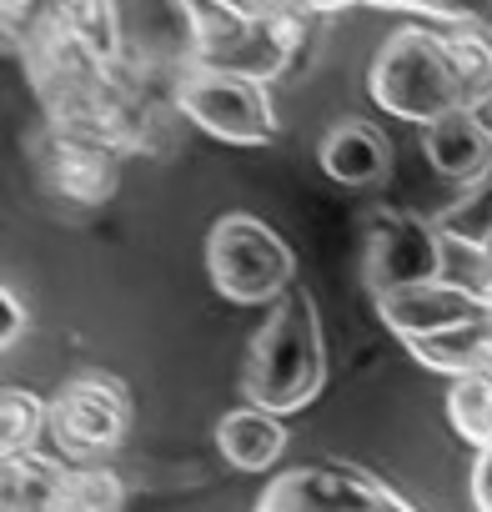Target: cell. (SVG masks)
<instances>
[{
	"mask_svg": "<svg viewBox=\"0 0 492 512\" xmlns=\"http://www.w3.org/2000/svg\"><path fill=\"white\" fill-rule=\"evenodd\" d=\"M422 156L442 181L472 186L492 171V116L487 111H457L422 131Z\"/></svg>",
	"mask_w": 492,
	"mask_h": 512,
	"instance_id": "7c38bea8",
	"label": "cell"
},
{
	"mask_svg": "<svg viewBox=\"0 0 492 512\" xmlns=\"http://www.w3.org/2000/svg\"><path fill=\"white\" fill-rule=\"evenodd\" d=\"M387 141H382V131L372 126V121H362V116H347V121H337L327 136H322V146H317V166L337 181V186H377L382 176H387Z\"/></svg>",
	"mask_w": 492,
	"mask_h": 512,
	"instance_id": "5bb4252c",
	"label": "cell"
},
{
	"mask_svg": "<svg viewBox=\"0 0 492 512\" xmlns=\"http://www.w3.org/2000/svg\"><path fill=\"white\" fill-rule=\"evenodd\" d=\"M31 156H36L46 191L71 206H101L106 196H116L121 151L106 141H91V136H76V131H61L46 121L41 136L31 141Z\"/></svg>",
	"mask_w": 492,
	"mask_h": 512,
	"instance_id": "30bf717a",
	"label": "cell"
},
{
	"mask_svg": "<svg viewBox=\"0 0 492 512\" xmlns=\"http://www.w3.org/2000/svg\"><path fill=\"white\" fill-rule=\"evenodd\" d=\"M216 447L236 472H272L287 452V422L267 407L241 402L216 422Z\"/></svg>",
	"mask_w": 492,
	"mask_h": 512,
	"instance_id": "4fadbf2b",
	"label": "cell"
},
{
	"mask_svg": "<svg viewBox=\"0 0 492 512\" xmlns=\"http://www.w3.org/2000/svg\"><path fill=\"white\" fill-rule=\"evenodd\" d=\"M447 36H452V51L467 71V86H472L477 106H487L492 101V31L477 26V21H462V26H447Z\"/></svg>",
	"mask_w": 492,
	"mask_h": 512,
	"instance_id": "44dd1931",
	"label": "cell"
},
{
	"mask_svg": "<svg viewBox=\"0 0 492 512\" xmlns=\"http://www.w3.org/2000/svg\"><path fill=\"white\" fill-rule=\"evenodd\" d=\"M252 512H417L402 492L347 462H307L277 472Z\"/></svg>",
	"mask_w": 492,
	"mask_h": 512,
	"instance_id": "52a82bcc",
	"label": "cell"
},
{
	"mask_svg": "<svg viewBox=\"0 0 492 512\" xmlns=\"http://www.w3.org/2000/svg\"><path fill=\"white\" fill-rule=\"evenodd\" d=\"M327 382V342H322V312L307 287H292L282 302H272L267 322L257 327L241 362V402L267 407L277 417L302 412Z\"/></svg>",
	"mask_w": 492,
	"mask_h": 512,
	"instance_id": "7a4b0ae2",
	"label": "cell"
},
{
	"mask_svg": "<svg viewBox=\"0 0 492 512\" xmlns=\"http://www.w3.org/2000/svg\"><path fill=\"white\" fill-rule=\"evenodd\" d=\"M407 352H412L422 367L447 372L452 382H457V377L492 372V317H487V322H472V327H457V332H442V337H427V342H412Z\"/></svg>",
	"mask_w": 492,
	"mask_h": 512,
	"instance_id": "2e32d148",
	"label": "cell"
},
{
	"mask_svg": "<svg viewBox=\"0 0 492 512\" xmlns=\"http://www.w3.org/2000/svg\"><path fill=\"white\" fill-rule=\"evenodd\" d=\"M121 507V477L91 462H71L66 467V487H61V512H116Z\"/></svg>",
	"mask_w": 492,
	"mask_h": 512,
	"instance_id": "ffe728a7",
	"label": "cell"
},
{
	"mask_svg": "<svg viewBox=\"0 0 492 512\" xmlns=\"http://www.w3.org/2000/svg\"><path fill=\"white\" fill-rule=\"evenodd\" d=\"M472 507L477 512H492V447H477V462H472Z\"/></svg>",
	"mask_w": 492,
	"mask_h": 512,
	"instance_id": "cb8c5ba5",
	"label": "cell"
},
{
	"mask_svg": "<svg viewBox=\"0 0 492 512\" xmlns=\"http://www.w3.org/2000/svg\"><path fill=\"white\" fill-rule=\"evenodd\" d=\"M312 31V16H246V11H221L206 26V66H226L241 76L272 81L292 66Z\"/></svg>",
	"mask_w": 492,
	"mask_h": 512,
	"instance_id": "9c48e42d",
	"label": "cell"
},
{
	"mask_svg": "<svg viewBox=\"0 0 492 512\" xmlns=\"http://www.w3.org/2000/svg\"><path fill=\"white\" fill-rule=\"evenodd\" d=\"M66 467L71 462H56L41 452L6 457V467H0V512H61Z\"/></svg>",
	"mask_w": 492,
	"mask_h": 512,
	"instance_id": "9a60e30c",
	"label": "cell"
},
{
	"mask_svg": "<svg viewBox=\"0 0 492 512\" xmlns=\"http://www.w3.org/2000/svg\"><path fill=\"white\" fill-rule=\"evenodd\" d=\"M171 106L186 126L226 141V146H272L282 121L267 96V81L241 76L226 66H191L171 81Z\"/></svg>",
	"mask_w": 492,
	"mask_h": 512,
	"instance_id": "5b68a950",
	"label": "cell"
},
{
	"mask_svg": "<svg viewBox=\"0 0 492 512\" xmlns=\"http://www.w3.org/2000/svg\"><path fill=\"white\" fill-rule=\"evenodd\" d=\"M447 277V241L437 231V221L417 216V211H392L377 206L362 226V282L372 297L387 292H407L422 282H442Z\"/></svg>",
	"mask_w": 492,
	"mask_h": 512,
	"instance_id": "8992f818",
	"label": "cell"
},
{
	"mask_svg": "<svg viewBox=\"0 0 492 512\" xmlns=\"http://www.w3.org/2000/svg\"><path fill=\"white\" fill-rule=\"evenodd\" d=\"M41 432H51V402L26 387H6V397H0V452L26 457L36 452Z\"/></svg>",
	"mask_w": 492,
	"mask_h": 512,
	"instance_id": "ac0fdd59",
	"label": "cell"
},
{
	"mask_svg": "<svg viewBox=\"0 0 492 512\" xmlns=\"http://www.w3.org/2000/svg\"><path fill=\"white\" fill-rule=\"evenodd\" d=\"M437 231L447 246H462V251H477L482 262H492V171L472 186L457 191L452 206H442L437 216Z\"/></svg>",
	"mask_w": 492,
	"mask_h": 512,
	"instance_id": "e0dca14e",
	"label": "cell"
},
{
	"mask_svg": "<svg viewBox=\"0 0 492 512\" xmlns=\"http://www.w3.org/2000/svg\"><path fill=\"white\" fill-rule=\"evenodd\" d=\"M352 6H372V11H407V16H422V26H462L472 21L467 0H352Z\"/></svg>",
	"mask_w": 492,
	"mask_h": 512,
	"instance_id": "7402d4cb",
	"label": "cell"
},
{
	"mask_svg": "<svg viewBox=\"0 0 492 512\" xmlns=\"http://www.w3.org/2000/svg\"><path fill=\"white\" fill-rule=\"evenodd\" d=\"M447 417L472 447H492V372L457 377L447 387Z\"/></svg>",
	"mask_w": 492,
	"mask_h": 512,
	"instance_id": "d6986e66",
	"label": "cell"
},
{
	"mask_svg": "<svg viewBox=\"0 0 492 512\" xmlns=\"http://www.w3.org/2000/svg\"><path fill=\"white\" fill-rule=\"evenodd\" d=\"M131 427V392L106 372H76L51 397V437L71 462L106 457L126 442Z\"/></svg>",
	"mask_w": 492,
	"mask_h": 512,
	"instance_id": "ba28073f",
	"label": "cell"
},
{
	"mask_svg": "<svg viewBox=\"0 0 492 512\" xmlns=\"http://www.w3.org/2000/svg\"><path fill=\"white\" fill-rule=\"evenodd\" d=\"M211 16L196 0H106V46L116 66L146 86L171 91V81L206 56Z\"/></svg>",
	"mask_w": 492,
	"mask_h": 512,
	"instance_id": "3957f363",
	"label": "cell"
},
{
	"mask_svg": "<svg viewBox=\"0 0 492 512\" xmlns=\"http://www.w3.org/2000/svg\"><path fill=\"white\" fill-rule=\"evenodd\" d=\"M0 312H6V327H0V342H6V347H16V342L26 337V327H31V317H26V302L16 297V287H6V292H0Z\"/></svg>",
	"mask_w": 492,
	"mask_h": 512,
	"instance_id": "603a6c76",
	"label": "cell"
},
{
	"mask_svg": "<svg viewBox=\"0 0 492 512\" xmlns=\"http://www.w3.org/2000/svg\"><path fill=\"white\" fill-rule=\"evenodd\" d=\"M482 292L492 297V262H487V277H482Z\"/></svg>",
	"mask_w": 492,
	"mask_h": 512,
	"instance_id": "d4e9b609",
	"label": "cell"
},
{
	"mask_svg": "<svg viewBox=\"0 0 492 512\" xmlns=\"http://www.w3.org/2000/svg\"><path fill=\"white\" fill-rule=\"evenodd\" d=\"M367 91L387 116L422 131L437 126L442 116L482 111L452 51L447 26H397L367 66Z\"/></svg>",
	"mask_w": 492,
	"mask_h": 512,
	"instance_id": "6da1fadb",
	"label": "cell"
},
{
	"mask_svg": "<svg viewBox=\"0 0 492 512\" xmlns=\"http://www.w3.org/2000/svg\"><path fill=\"white\" fill-rule=\"evenodd\" d=\"M377 312H382L387 332H397V342L412 347V342H427V337H442V332L487 322L492 317V297L482 287H467V282L442 277V282H422V287L377 297Z\"/></svg>",
	"mask_w": 492,
	"mask_h": 512,
	"instance_id": "8fae6325",
	"label": "cell"
},
{
	"mask_svg": "<svg viewBox=\"0 0 492 512\" xmlns=\"http://www.w3.org/2000/svg\"><path fill=\"white\" fill-rule=\"evenodd\" d=\"M206 272L211 287L236 307H272L297 287L292 241L252 211H226L206 231Z\"/></svg>",
	"mask_w": 492,
	"mask_h": 512,
	"instance_id": "277c9868",
	"label": "cell"
}]
</instances>
